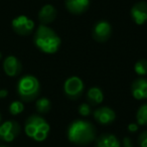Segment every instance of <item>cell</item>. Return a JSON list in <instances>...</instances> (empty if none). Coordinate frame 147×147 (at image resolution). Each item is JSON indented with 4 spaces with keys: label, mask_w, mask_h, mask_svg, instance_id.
<instances>
[{
    "label": "cell",
    "mask_w": 147,
    "mask_h": 147,
    "mask_svg": "<svg viewBox=\"0 0 147 147\" xmlns=\"http://www.w3.org/2000/svg\"><path fill=\"white\" fill-rule=\"evenodd\" d=\"M94 118L100 124L108 125L116 119V113L109 107H100L94 112Z\"/></svg>",
    "instance_id": "11"
},
{
    "label": "cell",
    "mask_w": 147,
    "mask_h": 147,
    "mask_svg": "<svg viewBox=\"0 0 147 147\" xmlns=\"http://www.w3.org/2000/svg\"><path fill=\"white\" fill-rule=\"evenodd\" d=\"M67 9L74 14L84 13L90 6V0H65Z\"/></svg>",
    "instance_id": "13"
},
{
    "label": "cell",
    "mask_w": 147,
    "mask_h": 147,
    "mask_svg": "<svg viewBox=\"0 0 147 147\" xmlns=\"http://www.w3.org/2000/svg\"><path fill=\"white\" fill-rule=\"evenodd\" d=\"M34 45L40 51L47 55H53L61 47V37L53 28L45 24H40L34 33Z\"/></svg>",
    "instance_id": "1"
},
{
    "label": "cell",
    "mask_w": 147,
    "mask_h": 147,
    "mask_svg": "<svg viewBox=\"0 0 147 147\" xmlns=\"http://www.w3.org/2000/svg\"><path fill=\"white\" fill-rule=\"evenodd\" d=\"M57 17V10L51 4H45L40 8L38 12V19L41 24H49L53 22Z\"/></svg>",
    "instance_id": "14"
},
{
    "label": "cell",
    "mask_w": 147,
    "mask_h": 147,
    "mask_svg": "<svg viewBox=\"0 0 147 147\" xmlns=\"http://www.w3.org/2000/svg\"><path fill=\"white\" fill-rule=\"evenodd\" d=\"M131 18L137 25H143L147 22V2L139 1L132 6L130 11Z\"/></svg>",
    "instance_id": "9"
},
{
    "label": "cell",
    "mask_w": 147,
    "mask_h": 147,
    "mask_svg": "<svg viewBox=\"0 0 147 147\" xmlns=\"http://www.w3.org/2000/svg\"><path fill=\"white\" fill-rule=\"evenodd\" d=\"M137 124L141 126H147V104H143L137 110L136 113Z\"/></svg>",
    "instance_id": "18"
},
{
    "label": "cell",
    "mask_w": 147,
    "mask_h": 147,
    "mask_svg": "<svg viewBox=\"0 0 147 147\" xmlns=\"http://www.w3.org/2000/svg\"><path fill=\"white\" fill-rule=\"evenodd\" d=\"M20 133V125L13 120L0 124V138L5 142H12Z\"/></svg>",
    "instance_id": "7"
},
{
    "label": "cell",
    "mask_w": 147,
    "mask_h": 147,
    "mask_svg": "<svg viewBox=\"0 0 147 147\" xmlns=\"http://www.w3.org/2000/svg\"><path fill=\"white\" fill-rule=\"evenodd\" d=\"M132 96L136 100H146L147 99V79L139 78L133 82L131 86Z\"/></svg>",
    "instance_id": "12"
},
{
    "label": "cell",
    "mask_w": 147,
    "mask_h": 147,
    "mask_svg": "<svg viewBox=\"0 0 147 147\" xmlns=\"http://www.w3.org/2000/svg\"><path fill=\"white\" fill-rule=\"evenodd\" d=\"M0 124H1V115H0Z\"/></svg>",
    "instance_id": "27"
},
{
    "label": "cell",
    "mask_w": 147,
    "mask_h": 147,
    "mask_svg": "<svg viewBox=\"0 0 147 147\" xmlns=\"http://www.w3.org/2000/svg\"><path fill=\"white\" fill-rule=\"evenodd\" d=\"M9 113L13 116H17V115L21 114L24 111V105L21 101H13L10 105H9Z\"/></svg>",
    "instance_id": "20"
},
{
    "label": "cell",
    "mask_w": 147,
    "mask_h": 147,
    "mask_svg": "<svg viewBox=\"0 0 147 147\" xmlns=\"http://www.w3.org/2000/svg\"><path fill=\"white\" fill-rule=\"evenodd\" d=\"M135 73L140 77H144L147 75V59H139L134 65Z\"/></svg>",
    "instance_id": "19"
},
{
    "label": "cell",
    "mask_w": 147,
    "mask_h": 147,
    "mask_svg": "<svg viewBox=\"0 0 147 147\" xmlns=\"http://www.w3.org/2000/svg\"><path fill=\"white\" fill-rule=\"evenodd\" d=\"M85 90L84 82L81 78L76 76L69 77L63 84V92L67 98L77 100L83 95Z\"/></svg>",
    "instance_id": "5"
},
{
    "label": "cell",
    "mask_w": 147,
    "mask_h": 147,
    "mask_svg": "<svg viewBox=\"0 0 147 147\" xmlns=\"http://www.w3.org/2000/svg\"><path fill=\"white\" fill-rule=\"evenodd\" d=\"M1 59H2V53H1V51H0V61H1Z\"/></svg>",
    "instance_id": "26"
},
{
    "label": "cell",
    "mask_w": 147,
    "mask_h": 147,
    "mask_svg": "<svg viewBox=\"0 0 147 147\" xmlns=\"http://www.w3.org/2000/svg\"><path fill=\"white\" fill-rule=\"evenodd\" d=\"M91 111H92L91 105L88 104V103H83V104H81L80 107H79V113H80V115L83 117L89 116V115L91 114Z\"/></svg>",
    "instance_id": "21"
},
{
    "label": "cell",
    "mask_w": 147,
    "mask_h": 147,
    "mask_svg": "<svg viewBox=\"0 0 147 147\" xmlns=\"http://www.w3.org/2000/svg\"><path fill=\"white\" fill-rule=\"evenodd\" d=\"M0 147H4V146H0Z\"/></svg>",
    "instance_id": "28"
},
{
    "label": "cell",
    "mask_w": 147,
    "mask_h": 147,
    "mask_svg": "<svg viewBox=\"0 0 147 147\" xmlns=\"http://www.w3.org/2000/svg\"><path fill=\"white\" fill-rule=\"evenodd\" d=\"M3 69L8 77H16L21 73V63L14 55H8L3 61Z\"/></svg>",
    "instance_id": "10"
},
{
    "label": "cell",
    "mask_w": 147,
    "mask_h": 147,
    "mask_svg": "<svg viewBox=\"0 0 147 147\" xmlns=\"http://www.w3.org/2000/svg\"><path fill=\"white\" fill-rule=\"evenodd\" d=\"M96 129L89 121L75 120L67 128V139L77 145H87L95 140Z\"/></svg>",
    "instance_id": "2"
},
{
    "label": "cell",
    "mask_w": 147,
    "mask_h": 147,
    "mask_svg": "<svg viewBox=\"0 0 147 147\" xmlns=\"http://www.w3.org/2000/svg\"><path fill=\"white\" fill-rule=\"evenodd\" d=\"M96 147H121V143L115 135L103 134L97 139Z\"/></svg>",
    "instance_id": "15"
},
{
    "label": "cell",
    "mask_w": 147,
    "mask_h": 147,
    "mask_svg": "<svg viewBox=\"0 0 147 147\" xmlns=\"http://www.w3.org/2000/svg\"><path fill=\"white\" fill-rule=\"evenodd\" d=\"M138 145L140 147H147V130H144L138 136Z\"/></svg>",
    "instance_id": "22"
},
{
    "label": "cell",
    "mask_w": 147,
    "mask_h": 147,
    "mask_svg": "<svg viewBox=\"0 0 147 147\" xmlns=\"http://www.w3.org/2000/svg\"><path fill=\"white\" fill-rule=\"evenodd\" d=\"M139 129V125L137 124V123H130V124L128 125V130L129 132H132V133H135L137 132Z\"/></svg>",
    "instance_id": "23"
},
{
    "label": "cell",
    "mask_w": 147,
    "mask_h": 147,
    "mask_svg": "<svg viewBox=\"0 0 147 147\" xmlns=\"http://www.w3.org/2000/svg\"><path fill=\"white\" fill-rule=\"evenodd\" d=\"M49 131H51V125L43 117L39 115H31L25 121V134L36 142L45 141L49 136Z\"/></svg>",
    "instance_id": "3"
},
{
    "label": "cell",
    "mask_w": 147,
    "mask_h": 147,
    "mask_svg": "<svg viewBox=\"0 0 147 147\" xmlns=\"http://www.w3.org/2000/svg\"><path fill=\"white\" fill-rule=\"evenodd\" d=\"M7 95H8V92H7V90H4V89L0 90V99L5 98V97H6Z\"/></svg>",
    "instance_id": "25"
},
{
    "label": "cell",
    "mask_w": 147,
    "mask_h": 147,
    "mask_svg": "<svg viewBox=\"0 0 147 147\" xmlns=\"http://www.w3.org/2000/svg\"><path fill=\"white\" fill-rule=\"evenodd\" d=\"M123 146L124 147H133L132 141H131L130 137H125L123 139Z\"/></svg>",
    "instance_id": "24"
},
{
    "label": "cell",
    "mask_w": 147,
    "mask_h": 147,
    "mask_svg": "<svg viewBox=\"0 0 147 147\" xmlns=\"http://www.w3.org/2000/svg\"><path fill=\"white\" fill-rule=\"evenodd\" d=\"M35 108L36 111L40 114H45V113L49 112L51 109V102L49 99L42 97V98H38L35 102Z\"/></svg>",
    "instance_id": "17"
},
{
    "label": "cell",
    "mask_w": 147,
    "mask_h": 147,
    "mask_svg": "<svg viewBox=\"0 0 147 147\" xmlns=\"http://www.w3.org/2000/svg\"><path fill=\"white\" fill-rule=\"evenodd\" d=\"M13 30L19 35H28L34 29V21L26 15H18L11 21Z\"/></svg>",
    "instance_id": "6"
},
{
    "label": "cell",
    "mask_w": 147,
    "mask_h": 147,
    "mask_svg": "<svg viewBox=\"0 0 147 147\" xmlns=\"http://www.w3.org/2000/svg\"><path fill=\"white\" fill-rule=\"evenodd\" d=\"M87 98H88L89 104L93 105V106H97V105L101 104L104 100V94H103L102 90L98 87H92L89 89L88 93H87Z\"/></svg>",
    "instance_id": "16"
},
{
    "label": "cell",
    "mask_w": 147,
    "mask_h": 147,
    "mask_svg": "<svg viewBox=\"0 0 147 147\" xmlns=\"http://www.w3.org/2000/svg\"><path fill=\"white\" fill-rule=\"evenodd\" d=\"M17 94L25 102H30L37 98L40 90V84L37 78L32 75L23 76L17 83Z\"/></svg>",
    "instance_id": "4"
},
{
    "label": "cell",
    "mask_w": 147,
    "mask_h": 147,
    "mask_svg": "<svg viewBox=\"0 0 147 147\" xmlns=\"http://www.w3.org/2000/svg\"><path fill=\"white\" fill-rule=\"evenodd\" d=\"M111 33H112V27L110 23L106 20L98 21L94 25L92 30L93 37L99 42H105L108 40L111 36Z\"/></svg>",
    "instance_id": "8"
}]
</instances>
